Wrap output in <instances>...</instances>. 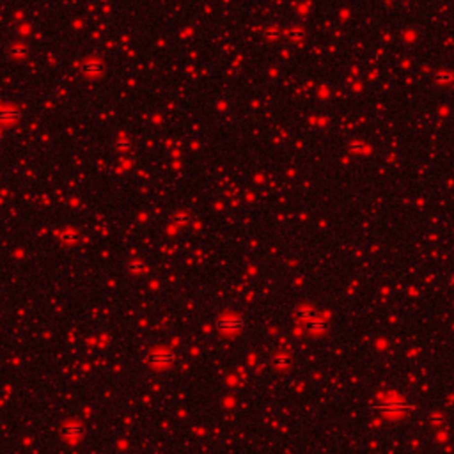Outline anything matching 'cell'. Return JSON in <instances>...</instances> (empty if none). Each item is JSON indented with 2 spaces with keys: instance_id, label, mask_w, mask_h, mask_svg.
I'll return each instance as SVG.
<instances>
[{
  "instance_id": "6da1fadb",
  "label": "cell",
  "mask_w": 454,
  "mask_h": 454,
  "mask_svg": "<svg viewBox=\"0 0 454 454\" xmlns=\"http://www.w3.org/2000/svg\"><path fill=\"white\" fill-rule=\"evenodd\" d=\"M84 437V426L76 420H71L62 426V438L68 442H76Z\"/></svg>"
},
{
  "instance_id": "7a4b0ae2",
  "label": "cell",
  "mask_w": 454,
  "mask_h": 454,
  "mask_svg": "<svg viewBox=\"0 0 454 454\" xmlns=\"http://www.w3.org/2000/svg\"><path fill=\"white\" fill-rule=\"evenodd\" d=\"M174 355L169 351H158V353H153L151 355V364H153L154 367H158V369H163V367H169L174 362Z\"/></svg>"
},
{
  "instance_id": "3957f363",
  "label": "cell",
  "mask_w": 454,
  "mask_h": 454,
  "mask_svg": "<svg viewBox=\"0 0 454 454\" xmlns=\"http://www.w3.org/2000/svg\"><path fill=\"white\" fill-rule=\"evenodd\" d=\"M242 325H243L242 319L236 316H224L220 321H218V328H220V330H231V332L240 330Z\"/></svg>"
},
{
  "instance_id": "277c9868",
  "label": "cell",
  "mask_w": 454,
  "mask_h": 454,
  "mask_svg": "<svg viewBox=\"0 0 454 454\" xmlns=\"http://www.w3.org/2000/svg\"><path fill=\"white\" fill-rule=\"evenodd\" d=\"M18 117H20V112L16 108H13V106H2L0 108V123L4 124L14 123Z\"/></svg>"
},
{
  "instance_id": "5b68a950",
  "label": "cell",
  "mask_w": 454,
  "mask_h": 454,
  "mask_svg": "<svg viewBox=\"0 0 454 454\" xmlns=\"http://www.w3.org/2000/svg\"><path fill=\"white\" fill-rule=\"evenodd\" d=\"M84 73H85L87 76H91V78L98 76L100 73H102V62H98V61H87V62H84Z\"/></svg>"
},
{
  "instance_id": "8992f818",
  "label": "cell",
  "mask_w": 454,
  "mask_h": 454,
  "mask_svg": "<svg viewBox=\"0 0 454 454\" xmlns=\"http://www.w3.org/2000/svg\"><path fill=\"white\" fill-rule=\"evenodd\" d=\"M11 53H13V57L22 59L29 53V50H27V46H23V44H14L13 48H11Z\"/></svg>"
}]
</instances>
